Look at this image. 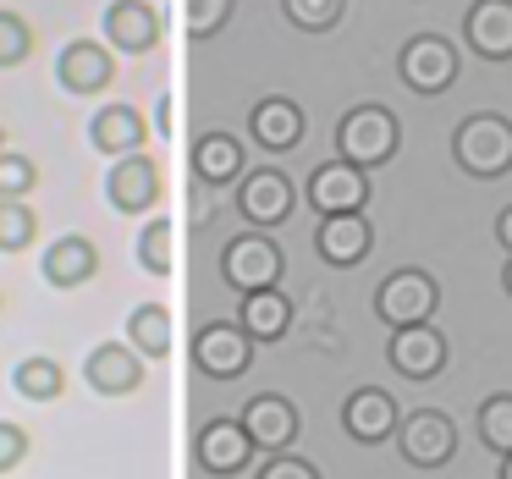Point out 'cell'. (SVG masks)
<instances>
[{"instance_id": "6da1fadb", "label": "cell", "mask_w": 512, "mask_h": 479, "mask_svg": "<svg viewBox=\"0 0 512 479\" xmlns=\"http://www.w3.org/2000/svg\"><path fill=\"white\" fill-rule=\"evenodd\" d=\"M452 160L474 182H501L512 171V116L474 111L452 127Z\"/></svg>"}, {"instance_id": "7a4b0ae2", "label": "cell", "mask_w": 512, "mask_h": 479, "mask_svg": "<svg viewBox=\"0 0 512 479\" xmlns=\"http://www.w3.org/2000/svg\"><path fill=\"white\" fill-rule=\"evenodd\" d=\"M397 149H402V127L386 105H353V111H342V122H336V160H347L358 171H375Z\"/></svg>"}, {"instance_id": "3957f363", "label": "cell", "mask_w": 512, "mask_h": 479, "mask_svg": "<svg viewBox=\"0 0 512 479\" xmlns=\"http://www.w3.org/2000/svg\"><path fill=\"white\" fill-rule=\"evenodd\" d=\"M281 276H287V254H281V243H270V232H254V226H248V232H237L221 243V281L237 298L281 287Z\"/></svg>"}, {"instance_id": "277c9868", "label": "cell", "mask_w": 512, "mask_h": 479, "mask_svg": "<svg viewBox=\"0 0 512 479\" xmlns=\"http://www.w3.org/2000/svg\"><path fill=\"white\" fill-rule=\"evenodd\" d=\"M435 309H441V281L419 265L391 270L386 281L375 287V320L386 331H402V325H430Z\"/></svg>"}, {"instance_id": "5b68a950", "label": "cell", "mask_w": 512, "mask_h": 479, "mask_svg": "<svg viewBox=\"0 0 512 479\" xmlns=\"http://www.w3.org/2000/svg\"><path fill=\"white\" fill-rule=\"evenodd\" d=\"M292 210H298V188H292V177L281 166L243 171V182H237V215H243L254 232H276V226H287Z\"/></svg>"}, {"instance_id": "8992f818", "label": "cell", "mask_w": 512, "mask_h": 479, "mask_svg": "<svg viewBox=\"0 0 512 479\" xmlns=\"http://www.w3.org/2000/svg\"><path fill=\"white\" fill-rule=\"evenodd\" d=\"M193 369H199L204 380H243L248 369H254V342H248V331L237 320H204L199 331H193Z\"/></svg>"}, {"instance_id": "52a82bcc", "label": "cell", "mask_w": 512, "mask_h": 479, "mask_svg": "<svg viewBox=\"0 0 512 479\" xmlns=\"http://www.w3.org/2000/svg\"><path fill=\"white\" fill-rule=\"evenodd\" d=\"M457 45L446 34H413L408 45L397 50V78L408 83L413 94H424V100H435V94H446L457 83Z\"/></svg>"}, {"instance_id": "ba28073f", "label": "cell", "mask_w": 512, "mask_h": 479, "mask_svg": "<svg viewBox=\"0 0 512 479\" xmlns=\"http://www.w3.org/2000/svg\"><path fill=\"white\" fill-rule=\"evenodd\" d=\"M303 199H309L314 215H358L369 199H375V188H369V171L347 166V160H320V166L309 171V182H303Z\"/></svg>"}, {"instance_id": "9c48e42d", "label": "cell", "mask_w": 512, "mask_h": 479, "mask_svg": "<svg viewBox=\"0 0 512 479\" xmlns=\"http://www.w3.org/2000/svg\"><path fill=\"white\" fill-rule=\"evenodd\" d=\"M254 441H248V430H243V419H204L199 430H193V463L204 468V474H215V479H237L248 463H254Z\"/></svg>"}, {"instance_id": "30bf717a", "label": "cell", "mask_w": 512, "mask_h": 479, "mask_svg": "<svg viewBox=\"0 0 512 479\" xmlns=\"http://www.w3.org/2000/svg\"><path fill=\"white\" fill-rule=\"evenodd\" d=\"M446 358H452V347H446V331L435 320L430 325H402V331L386 336V364L397 369L402 380H441Z\"/></svg>"}, {"instance_id": "8fae6325", "label": "cell", "mask_w": 512, "mask_h": 479, "mask_svg": "<svg viewBox=\"0 0 512 479\" xmlns=\"http://www.w3.org/2000/svg\"><path fill=\"white\" fill-rule=\"evenodd\" d=\"M397 446L413 468H446L457 457V424L441 408H413L397 419Z\"/></svg>"}, {"instance_id": "7c38bea8", "label": "cell", "mask_w": 512, "mask_h": 479, "mask_svg": "<svg viewBox=\"0 0 512 479\" xmlns=\"http://www.w3.org/2000/svg\"><path fill=\"white\" fill-rule=\"evenodd\" d=\"M237 419H243L254 452H265V457L270 452H292V446H298V435H303L298 408H292V397H281V391H259V397H248Z\"/></svg>"}, {"instance_id": "4fadbf2b", "label": "cell", "mask_w": 512, "mask_h": 479, "mask_svg": "<svg viewBox=\"0 0 512 479\" xmlns=\"http://www.w3.org/2000/svg\"><path fill=\"white\" fill-rule=\"evenodd\" d=\"M105 199L116 215H155L160 204V160L155 155H122L105 171Z\"/></svg>"}, {"instance_id": "5bb4252c", "label": "cell", "mask_w": 512, "mask_h": 479, "mask_svg": "<svg viewBox=\"0 0 512 479\" xmlns=\"http://www.w3.org/2000/svg\"><path fill=\"white\" fill-rule=\"evenodd\" d=\"M100 34L111 56H149L166 28H160V12L149 0H111L100 17Z\"/></svg>"}, {"instance_id": "9a60e30c", "label": "cell", "mask_w": 512, "mask_h": 479, "mask_svg": "<svg viewBox=\"0 0 512 479\" xmlns=\"http://www.w3.org/2000/svg\"><path fill=\"white\" fill-rule=\"evenodd\" d=\"M397 419H402V408L386 386H353L342 402V430H347V441H358V446L391 441V435H397Z\"/></svg>"}, {"instance_id": "2e32d148", "label": "cell", "mask_w": 512, "mask_h": 479, "mask_svg": "<svg viewBox=\"0 0 512 479\" xmlns=\"http://www.w3.org/2000/svg\"><path fill=\"white\" fill-rule=\"evenodd\" d=\"M303 133H309V116H303V105L287 100V94H265V100H254V111H248V138H254V149H265V155L298 149Z\"/></svg>"}, {"instance_id": "e0dca14e", "label": "cell", "mask_w": 512, "mask_h": 479, "mask_svg": "<svg viewBox=\"0 0 512 479\" xmlns=\"http://www.w3.org/2000/svg\"><path fill=\"white\" fill-rule=\"evenodd\" d=\"M56 83L67 94H78V100L111 89L116 83V56L105 50V39H72V45L56 56Z\"/></svg>"}, {"instance_id": "ac0fdd59", "label": "cell", "mask_w": 512, "mask_h": 479, "mask_svg": "<svg viewBox=\"0 0 512 479\" xmlns=\"http://www.w3.org/2000/svg\"><path fill=\"white\" fill-rule=\"evenodd\" d=\"M369 248H375V226H369L364 210L358 215H320V226H314V254L336 270L364 265Z\"/></svg>"}, {"instance_id": "d6986e66", "label": "cell", "mask_w": 512, "mask_h": 479, "mask_svg": "<svg viewBox=\"0 0 512 479\" xmlns=\"http://www.w3.org/2000/svg\"><path fill=\"white\" fill-rule=\"evenodd\" d=\"M463 45L490 67L512 61V0H474L463 12Z\"/></svg>"}, {"instance_id": "ffe728a7", "label": "cell", "mask_w": 512, "mask_h": 479, "mask_svg": "<svg viewBox=\"0 0 512 479\" xmlns=\"http://www.w3.org/2000/svg\"><path fill=\"white\" fill-rule=\"evenodd\" d=\"M83 380H89V391H100V397H133V391L144 386V358L127 342H100L83 358Z\"/></svg>"}, {"instance_id": "44dd1931", "label": "cell", "mask_w": 512, "mask_h": 479, "mask_svg": "<svg viewBox=\"0 0 512 479\" xmlns=\"http://www.w3.org/2000/svg\"><path fill=\"white\" fill-rule=\"evenodd\" d=\"M94 270H100V248H94L83 232H67V237H56V243H45V259H39V276H45L56 292L89 287Z\"/></svg>"}, {"instance_id": "7402d4cb", "label": "cell", "mask_w": 512, "mask_h": 479, "mask_svg": "<svg viewBox=\"0 0 512 479\" xmlns=\"http://www.w3.org/2000/svg\"><path fill=\"white\" fill-rule=\"evenodd\" d=\"M144 138H149V122L133 111V105H100L89 116V144L100 155L122 160V155H144Z\"/></svg>"}, {"instance_id": "603a6c76", "label": "cell", "mask_w": 512, "mask_h": 479, "mask_svg": "<svg viewBox=\"0 0 512 479\" xmlns=\"http://www.w3.org/2000/svg\"><path fill=\"white\" fill-rule=\"evenodd\" d=\"M243 171H248V155L232 133H204L199 144H193V177H199L204 188H237Z\"/></svg>"}, {"instance_id": "cb8c5ba5", "label": "cell", "mask_w": 512, "mask_h": 479, "mask_svg": "<svg viewBox=\"0 0 512 479\" xmlns=\"http://www.w3.org/2000/svg\"><path fill=\"white\" fill-rule=\"evenodd\" d=\"M237 325L248 331V342H281V336L292 331V298L281 287H265V292H248L243 309H237Z\"/></svg>"}, {"instance_id": "d4e9b609", "label": "cell", "mask_w": 512, "mask_h": 479, "mask_svg": "<svg viewBox=\"0 0 512 479\" xmlns=\"http://www.w3.org/2000/svg\"><path fill=\"white\" fill-rule=\"evenodd\" d=\"M127 347H133L144 364L171 353V309L166 303H138V309L127 314Z\"/></svg>"}, {"instance_id": "484cf974", "label": "cell", "mask_w": 512, "mask_h": 479, "mask_svg": "<svg viewBox=\"0 0 512 479\" xmlns=\"http://www.w3.org/2000/svg\"><path fill=\"white\" fill-rule=\"evenodd\" d=\"M12 386H17V397H28V402H56L61 391H67V369H61L56 358L34 353L12 369Z\"/></svg>"}, {"instance_id": "4316f807", "label": "cell", "mask_w": 512, "mask_h": 479, "mask_svg": "<svg viewBox=\"0 0 512 479\" xmlns=\"http://www.w3.org/2000/svg\"><path fill=\"white\" fill-rule=\"evenodd\" d=\"M474 430H479V446L490 457H507L512 452V391H490L474 413Z\"/></svg>"}, {"instance_id": "83f0119b", "label": "cell", "mask_w": 512, "mask_h": 479, "mask_svg": "<svg viewBox=\"0 0 512 479\" xmlns=\"http://www.w3.org/2000/svg\"><path fill=\"white\" fill-rule=\"evenodd\" d=\"M133 254H138V265H144L155 281L171 276L177 259H171V221H166V215H149L144 232H138V243H133Z\"/></svg>"}, {"instance_id": "f1b7e54d", "label": "cell", "mask_w": 512, "mask_h": 479, "mask_svg": "<svg viewBox=\"0 0 512 479\" xmlns=\"http://www.w3.org/2000/svg\"><path fill=\"white\" fill-rule=\"evenodd\" d=\"M39 237V215L28 199H0V254H23Z\"/></svg>"}, {"instance_id": "f546056e", "label": "cell", "mask_w": 512, "mask_h": 479, "mask_svg": "<svg viewBox=\"0 0 512 479\" xmlns=\"http://www.w3.org/2000/svg\"><path fill=\"white\" fill-rule=\"evenodd\" d=\"M34 56V23L12 6H0V72H17Z\"/></svg>"}, {"instance_id": "4dcf8cb0", "label": "cell", "mask_w": 512, "mask_h": 479, "mask_svg": "<svg viewBox=\"0 0 512 479\" xmlns=\"http://www.w3.org/2000/svg\"><path fill=\"white\" fill-rule=\"evenodd\" d=\"M281 12L298 34H331L347 17V0H281Z\"/></svg>"}, {"instance_id": "1f68e13d", "label": "cell", "mask_w": 512, "mask_h": 479, "mask_svg": "<svg viewBox=\"0 0 512 479\" xmlns=\"http://www.w3.org/2000/svg\"><path fill=\"white\" fill-rule=\"evenodd\" d=\"M232 12H237V0H188V39L193 45H210L215 34H226Z\"/></svg>"}, {"instance_id": "d6a6232c", "label": "cell", "mask_w": 512, "mask_h": 479, "mask_svg": "<svg viewBox=\"0 0 512 479\" xmlns=\"http://www.w3.org/2000/svg\"><path fill=\"white\" fill-rule=\"evenodd\" d=\"M34 188H39V166H34V160L0 149V199H28Z\"/></svg>"}, {"instance_id": "836d02e7", "label": "cell", "mask_w": 512, "mask_h": 479, "mask_svg": "<svg viewBox=\"0 0 512 479\" xmlns=\"http://www.w3.org/2000/svg\"><path fill=\"white\" fill-rule=\"evenodd\" d=\"M254 479H320V463H309V457H298V452H270Z\"/></svg>"}, {"instance_id": "e575fe53", "label": "cell", "mask_w": 512, "mask_h": 479, "mask_svg": "<svg viewBox=\"0 0 512 479\" xmlns=\"http://www.w3.org/2000/svg\"><path fill=\"white\" fill-rule=\"evenodd\" d=\"M28 446H34V441H28V430H23V424L0 419V479H6V474H17V468L28 463Z\"/></svg>"}, {"instance_id": "d590c367", "label": "cell", "mask_w": 512, "mask_h": 479, "mask_svg": "<svg viewBox=\"0 0 512 479\" xmlns=\"http://www.w3.org/2000/svg\"><path fill=\"white\" fill-rule=\"evenodd\" d=\"M496 243H501V248H507V254H512V204H507V210L496 215Z\"/></svg>"}, {"instance_id": "8d00e7d4", "label": "cell", "mask_w": 512, "mask_h": 479, "mask_svg": "<svg viewBox=\"0 0 512 479\" xmlns=\"http://www.w3.org/2000/svg\"><path fill=\"white\" fill-rule=\"evenodd\" d=\"M155 133H160V138H171V100H160V105H155Z\"/></svg>"}, {"instance_id": "74e56055", "label": "cell", "mask_w": 512, "mask_h": 479, "mask_svg": "<svg viewBox=\"0 0 512 479\" xmlns=\"http://www.w3.org/2000/svg\"><path fill=\"white\" fill-rule=\"evenodd\" d=\"M501 287H507V298H512V254H507V265H501Z\"/></svg>"}, {"instance_id": "f35d334b", "label": "cell", "mask_w": 512, "mask_h": 479, "mask_svg": "<svg viewBox=\"0 0 512 479\" xmlns=\"http://www.w3.org/2000/svg\"><path fill=\"white\" fill-rule=\"evenodd\" d=\"M496 479H512V452H507V457H501V463H496Z\"/></svg>"}, {"instance_id": "ab89813d", "label": "cell", "mask_w": 512, "mask_h": 479, "mask_svg": "<svg viewBox=\"0 0 512 479\" xmlns=\"http://www.w3.org/2000/svg\"><path fill=\"white\" fill-rule=\"evenodd\" d=\"M0 149H6V133H0Z\"/></svg>"}]
</instances>
